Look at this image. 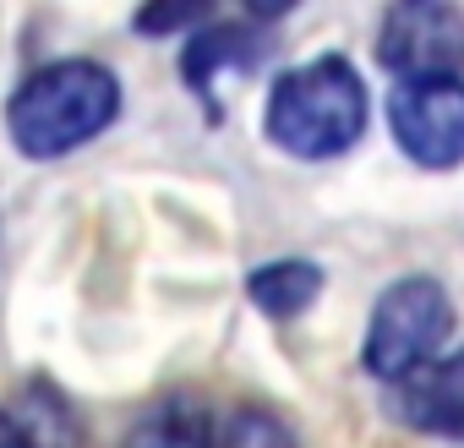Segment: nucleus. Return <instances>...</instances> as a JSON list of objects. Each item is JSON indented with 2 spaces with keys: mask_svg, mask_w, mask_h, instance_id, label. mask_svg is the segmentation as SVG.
Wrapping results in <instances>:
<instances>
[{
  "mask_svg": "<svg viewBox=\"0 0 464 448\" xmlns=\"http://www.w3.org/2000/svg\"><path fill=\"white\" fill-rule=\"evenodd\" d=\"M115 115H121V83L99 61H50L34 77H23V88L6 99L12 142L28 159H61L110 131Z\"/></svg>",
  "mask_w": 464,
  "mask_h": 448,
  "instance_id": "obj_1",
  "label": "nucleus"
},
{
  "mask_svg": "<svg viewBox=\"0 0 464 448\" xmlns=\"http://www.w3.org/2000/svg\"><path fill=\"white\" fill-rule=\"evenodd\" d=\"M263 131L290 159H339L366 131V88L361 72L344 55H317L306 66H290L268 88Z\"/></svg>",
  "mask_w": 464,
  "mask_h": 448,
  "instance_id": "obj_2",
  "label": "nucleus"
},
{
  "mask_svg": "<svg viewBox=\"0 0 464 448\" xmlns=\"http://www.w3.org/2000/svg\"><path fill=\"white\" fill-rule=\"evenodd\" d=\"M453 334V307H448V290L426 274H410L399 285H388L372 307V323H366V372L382 377L388 388L404 383L410 372L431 366L437 350L448 345Z\"/></svg>",
  "mask_w": 464,
  "mask_h": 448,
  "instance_id": "obj_3",
  "label": "nucleus"
},
{
  "mask_svg": "<svg viewBox=\"0 0 464 448\" xmlns=\"http://www.w3.org/2000/svg\"><path fill=\"white\" fill-rule=\"evenodd\" d=\"M377 61L399 83L464 77V12L448 0H404L382 17Z\"/></svg>",
  "mask_w": 464,
  "mask_h": 448,
  "instance_id": "obj_4",
  "label": "nucleus"
},
{
  "mask_svg": "<svg viewBox=\"0 0 464 448\" xmlns=\"http://www.w3.org/2000/svg\"><path fill=\"white\" fill-rule=\"evenodd\" d=\"M388 131L420 170H459L464 164V77L393 83Z\"/></svg>",
  "mask_w": 464,
  "mask_h": 448,
  "instance_id": "obj_5",
  "label": "nucleus"
},
{
  "mask_svg": "<svg viewBox=\"0 0 464 448\" xmlns=\"http://www.w3.org/2000/svg\"><path fill=\"white\" fill-rule=\"evenodd\" d=\"M393 415L415 432L464 443V350L437 355L431 366L410 372L404 383H393Z\"/></svg>",
  "mask_w": 464,
  "mask_h": 448,
  "instance_id": "obj_6",
  "label": "nucleus"
},
{
  "mask_svg": "<svg viewBox=\"0 0 464 448\" xmlns=\"http://www.w3.org/2000/svg\"><path fill=\"white\" fill-rule=\"evenodd\" d=\"M121 448H213V415L191 394H164L131 421Z\"/></svg>",
  "mask_w": 464,
  "mask_h": 448,
  "instance_id": "obj_7",
  "label": "nucleus"
},
{
  "mask_svg": "<svg viewBox=\"0 0 464 448\" xmlns=\"http://www.w3.org/2000/svg\"><path fill=\"white\" fill-rule=\"evenodd\" d=\"M6 415H12V426L23 432L28 448H82V415H77V404L61 388H50L44 377H34L23 388L17 410H6Z\"/></svg>",
  "mask_w": 464,
  "mask_h": 448,
  "instance_id": "obj_8",
  "label": "nucleus"
},
{
  "mask_svg": "<svg viewBox=\"0 0 464 448\" xmlns=\"http://www.w3.org/2000/svg\"><path fill=\"white\" fill-rule=\"evenodd\" d=\"M246 296L263 317H301L317 296H323V268L312 258H279V263H263L252 268L246 279Z\"/></svg>",
  "mask_w": 464,
  "mask_h": 448,
  "instance_id": "obj_9",
  "label": "nucleus"
},
{
  "mask_svg": "<svg viewBox=\"0 0 464 448\" xmlns=\"http://www.w3.org/2000/svg\"><path fill=\"white\" fill-rule=\"evenodd\" d=\"M263 50L268 44L252 28H241V23H213V28L191 34V44L180 50V72H186V83L197 93H208L213 88V72H224V66H252Z\"/></svg>",
  "mask_w": 464,
  "mask_h": 448,
  "instance_id": "obj_10",
  "label": "nucleus"
},
{
  "mask_svg": "<svg viewBox=\"0 0 464 448\" xmlns=\"http://www.w3.org/2000/svg\"><path fill=\"white\" fill-rule=\"evenodd\" d=\"M213 448H295V432H290L274 410L246 404V410L229 415V426H224V437H218Z\"/></svg>",
  "mask_w": 464,
  "mask_h": 448,
  "instance_id": "obj_11",
  "label": "nucleus"
},
{
  "mask_svg": "<svg viewBox=\"0 0 464 448\" xmlns=\"http://www.w3.org/2000/svg\"><path fill=\"white\" fill-rule=\"evenodd\" d=\"M208 6H148L137 12V28L142 34H164V28H180V23H202Z\"/></svg>",
  "mask_w": 464,
  "mask_h": 448,
  "instance_id": "obj_12",
  "label": "nucleus"
},
{
  "mask_svg": "<svg viewBox=\"0 0 464 448\" xmlns=\"http://www.w3.org/2000/svg\"><path fill=\"white\" fill-rule=\"evenodd\" d=\"M0 448H28V443H23V432L12 426V415H6V410H0Z\"/></svg>",
  "mask_w": 464,
  "mask_h": 448,
  "instance_id": "obj_13",
  "label": "nucleus"
}]
</instances>
